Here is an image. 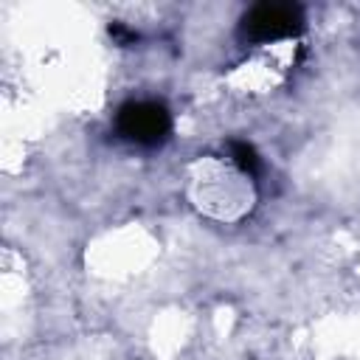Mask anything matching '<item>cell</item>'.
<instances>
[{
	"mask_svg": "<svg viewBox=\"0 0 360 360\" xmlns=\"http://www.w3.org/2000/svg\"><path fill=\"white\" fill-rule=\"evenodd\" d=\"M115 129L124 141L138 146H158L172 132V112L155 98H129L115 112Z\"/></svg>",
	"mask_w": 360,
	"mask_h": 360,
	"instance_id": "6da1fadb",
	"label": "cell"
},
{
	"mask_svg": "<svg viewBox=\"0 0 360 360\" xmlns=\"http://www.w3.org/2000/svg\"><path fill=\"white\" fill-rule=\"evenodd\" d=\"M301 31H304V8L295 3H256L239 20V37L253 45L298 37Z\"/></svg>",
	"mask_w": 360,
	"mask_h": 360,
	"instance_id": "7a4b0ae2",
	"label": "cell"
},
{
	"mask_svg": "<svg viewBox=\"0 0 360 360\" xmlns=\"http://www.w3.org/2000/svg\"><path fill=\"white\" fill-rule=\"evenodd\" d=\"M228 146H231V158H233V163H236L245 174L256 177V174L262 172V158H259V152H256L248 141H231Z\"/></svg>",
	"mask_w": 360,
	"mask_h": 360,
	"instance_id": "3957f363",
	"label": "cell"
},
{
	"mask_svg": "<svg viewBox=\"0 0 360 360\" xmlns=\"http://www.w3.org/2000/svg\"><path fill=\"white\" fill-rule=\"evenodd\" d=\"M110 34H112L115 39H121V42H127V39H135V31H127L121 22H112V25H110Z\"/></svg>",
	"mask_w": 360,
	"mask_h": 360,
	"instance_id": "277c9868",
	"label": "cell"
}]
</instances>
